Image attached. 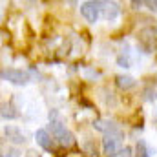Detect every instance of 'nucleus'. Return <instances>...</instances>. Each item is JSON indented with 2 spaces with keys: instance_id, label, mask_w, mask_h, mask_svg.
<instances>
[{
  "instance_id": "4468645a",
  "label": "nucleus",
  "mask_w": 157,
  "mask_h": 157,
  "mask_svg": "<svg viewBox=\"0 0 157 157\" xmlns=\"http://www.w3.org/2000/svg\"><path fill=\"white\" fill-rule=\"evenodd\" d=\"M119 157H133V154H132V148H130V146H124V148L121 150Z\"/></svg>"
},
{
  "instance_id": "ddd939ff",
  "label": "nucleus",
  "mask_w": 157,
  "mask_h": 157,
  "mask_svg": "<svg viewBox=\"0 0 157 157\" xmlns=\"http://www.w3.org/2000/svg\"><path fill=\"white\" fill-rule=\"evenodd\" d=\"M117 64L121 66V68H130V59H128V53H126V55H119Z\"/></svg>"
},
{
  "instance_id": "0eeeda50",
  "label": "nucleus",
  "mask_w": 157,
  "mask_h": 157,
  "mask_svg": "<svg viewBox=\"0 0 157 157\" xmlns=\"http://www.w3.org/2000/svg\"><path fill=\"white\" fill-rule=\"evenodd\" d=\"M35 141L46 152H53V139H51V135H49V132L46 128H40V130L35 132Z\"/></svg>"
},
{
  "instance_id": "6e6552de",
  "label": "nucleus",
  "mask_w": 157,
  "mask_h": 157,
  "mask_svg": "<svg viewBox=\"0 0 157 157\" xmlns=\"http://www.w3.org/2000/svg\"><path fill=\"white\" fill-rule=\"evenodd\" d=\"M4 135L7 141L15 143V144H24L26 143V135L22 133V130H18L17 126H6L4 128Z\"/></svg>"
},
{
  "instance_id": "7ed1b4c3",
  "label": "nucleus",
  "mask_w": 157,
  "mask_h": 157,
  "mask_svg": "<svg viewBox=\"0 0 157 157\" xmlns=\"http://www.w3.org/2000/svg\"><path fill=\"white\" fill-rule=\"evenodd\" d=\"M80 13L90 24H95L99 20V17H101V2H93V0L82 2L80 4Z\"/></svg>"
},
{
  "instance_id": "1a4fd4ad",
  "label": "nucleus",
  "mask_w": 157,
  "mask_h": 157,
  "mask_svg": "<svg viewBox=\"0 0 157 157\" xmlns=\"http://www.w3.org/2000/svg\"><path fill=\"white\" fill-rule=\"evenodd\" d=\"M101 13L106 20H115L119 15V6L115 2H101Z\"/></svg>"
},
{
  "instance_id": "20e7f679",
  "label": "nucleus",
  "mask_w": 157,
  "mask_h": 157,
  "mask_svg": "<svg viewBox=\"0 0 157 157\" xmlns=\"http://www.w3.org/2000/svg\"><path fill=\"white\" fill-rule=\"evenodd\" d=\"M139 44H141V48H143L146 53L157 49V31L154 29V28L143 29L141 35H139Z\"/></svg>"
},
{
  "instance_id": "f03ea898",
  "label": "nucleus",
  "mask_w": 157,
  "mask_h": 157,
  "mask_svg": "<svg viewBox=\"0 0 157 157\" xmlns=\"http://www.w3.org/2000/svg\"><path fill=\"white\" fill-rule=\"evenodd\" d=\"M121 144H122V133H108L102 137V150L104 155L117 157L121 154Z\"/></svg>"
},
{
  "instance_id": "dca6fc26",
  "label": "nucleus",
  "mask_w": 157,
  "mask_h": 157,
  "mask_svg": "<svg viewBox=\"0 0 157 157\" xmlns=\"http://www.w3.org/2000/svg\"><path fill=\"white\" fill-rule=\"evenodd\" d=\"M7 155H9V157H18V152H17V150H9V152H7Z\"/></svg>"
},
{
  "instance_id": "f257e3e1",
  "label": "nucleus",
  "mask_w": 157,
  "mask_h": 157,
  "mask_svg": "<svg viewBox=\"0 0 157 157\" xmlns=\"http://www.w3.org/2000/svg\"><path fill=\"white\" fill-rule=\"evenodd\" d=\"M48 132H51V135H53L62 146H71V144L75 143L73 133L62 124L60 115H59L57 112H51V113H49V128H48Z\"/></svg>"
},
{
  "instance_id": "2eb2a0df",
  "label": "nucleus",
  "mask_w": 157,
  "mask_h": 157,
  "mask_svg": "<svg viewBox=\"0 0 157 157\" xmlns=\"http://www.w3.org/2000/svg\"><path fill=\"white\" fill-rule=\"evenodd\" d=\"M144 4H146V6H148L152 11H155V13H157V0H154V2L150 0V2H144Z\"/></svg>"
},
{
  "instance_id": "9d476101",
  "label": "nucleus",
  "mask_w": 157,
  "mask_h": 157,
  "mask_svg": "<svg viewBox=\"0 0 157 157\" xmlns=\"http://www.w3.org/2000/svg\"><path fill=\"white\" fill-rule=\"evenodd\" d=\"M115 80H117V86L119 88H122V90H130V88H133V86L137 84L135 78L130 77V75H117Z\"/></svg>"
},
{
  "instance_id": "423d86ee",
  "label": "nucleus",
  "mask_w": 157,
  "mask_h": 157,
  "mask_svg": "<svg viewBox=\"0 0 157 157\" xmlns=\"http://www.w3.org/2000/svg\"><path fill=\"white\" fill-rule=\"evenodd\" d=\"M93 128L99 130V132H102L104 135H108V133H122L117 124L113 121H108V119H97V121H93Z\"/></svg>"
},
{
  "instance_id": "39448f33",
  "label": "nucleus",
  "mask_w": 157,
  "mask_h": 157,
  "mask_svg": "<svg viewBox=\"0 0 157 157\" xmlns=\"http://www.w3.org/2000/svg\"><path fill=\"white\" fill-rule=\"evenodd\" d=\"M2 78L7 80V82H11V84H17V86H24V84L29 82V75H28V71L13 70V68H9V70H2Z\"/></svg>"
},
{
  "instance_id": "f8f14e48",
  "label": "nucleus",
  "mask_w": 157,
  "mask_h": 157,
  "mask_svg": "<svg viewBox=\"0 0 157 157\" xmlns=\"http://www.w3.org/2000/svg\"><path fill=\"white\" fill-rule=\"evenodd\" d=\"M150 155H152V150L146 146L144 141H139L137 143V154H135V157H150Z\"/></svg>"
},
{
  "instance_id": "9b49d317",
  "label": "nucleus",
  "mask_w": 157,
  "mask_h": 157,
  "mask_svg": "<svg viewBox=\"0 0 157 157\" xmlns=\"http://www.w3.org/2000/svg\"><path fill=\"white\" fill-rule=\"evenodd\" d=\"M0 113H2V119H17L18 117V113L13 112V106L11 104H6V102L2 104V112Z\"/></svg>"
}]
</instances>
